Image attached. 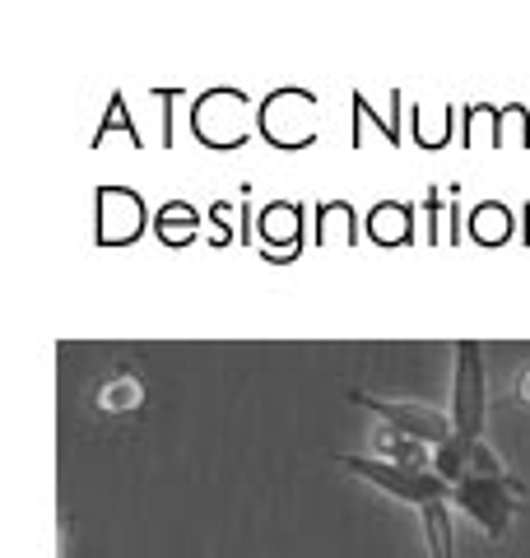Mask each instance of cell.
Masks as SVG:
<instances>
[{"label": "cell", "mask_w": 530, "mask_h": 558, "mask_svg": "<svg viewBox=\"0 0 530 558\" xmlns=\"http://www.w3.org/2000/svg\"><path fill=\"white\" fill-rule=\"evenodd\" d=\"M377 447H382V457L392 461V465H405V470H433V451L414 442V438H405V433L396 428H382L377 433Z\"/></svg>", "instance_id": "obj_9"}, {"label": "cell", "mask_w": 530, "mask_h": 558, "mask_svg": "<svg viewBox=\"0 0 530 558\" xmlns=\"http://www.w3.org/2000/svg\"><path fill=\"white\" fill-rule=\"evenodd\" d=\"M298 233H303V215H298L293 205L279 201L261 215V238L275 242V247H289V242H298Z\"/></svg>", "instance_id": "obj_10"}, {"label": "cell", "mask_w": 530, "mask_h": 558, "mask_svg": "<svg viewBox=\"0 0 530 558\" xmlns=\"http://www.w3.org/2000/svg\"><path fill=\"white\" fill-rule=\"evenodd\" d=\"M419 517H423V539H429V554H433V558H456L451 498H442V502H423Z\"/></svg>", "instance_id": "obj_8"}, {"label": "cell", "mask_w": 530, "mask_h": 558, "mask_svg": "<svg viewBox=\"0 0 530 558\" xmlns=\"http://www.w3.org/2000/svg\"><path fill=\"white\" fill-rule=\"evenodd\" d=\"M526 494H530V488H526L521 480H511V475H507V480H466V484L451 488V502H456V508H461L489 539H503Z\"/></svg>", "instance_id": "obj_1"}, {"label": "cell", "mask_w": 530, "mask_h": 558, "mask_svg": "<svg viewBox=\"0 0 530 558\" xmlns=\"http://www.w3.org/2000/svg\"><path fill=\"white\" fill-rule=\"evenodd\" d=\"M335 465L349 470V475H359L368 484H377L386 488V494H396L405 502H442V498H451V484L437 475V470H405V465H392V461H382V457H335Z\"/></svg>", "instance_id": "obj_4"}, {"label": "cell", "mask_w": 530, "mask_h": 558, "mask_svg": "<svg viewBox=\"0 0 530 558\" xmlns=\"http://www.w3.org/2000/svg\"><path fill=\"white\" fill-rule=\"evenodd\" d=\"M517 396L530 400V368H521V377H517Z\"/></svg>", "instance_id": "obj_13"}, {"label": "cell", "mask_w": 530, "mask_h": 558, "mask_svg": "<svg viewBox=\"0 0 530 558\" xmlns=\"http://www.w3.org/2000/svg\"><path fill=\"white\" fill-rule=\"evenodd\" d=\"M94 405H98V414L140 410V405H145V387H140V377H135L131 368H117V373L94 391Z\"/></svg>", "instance_id": "obj_7"}, {"label": "cell", "mask_w": 530, "mask_h": 558, "mask_svg": "<svg viewBox=\"0 0 530 558\" xmlns=\"http://www.w3.org/2000/svg\"><path fill=\"white\" fill-rule=\"evenodd\" d=\"M353 405H363V410H373L386 428H396L405 433V438H414L423 447H447L456 438V424L442 410L433 405H419V400H382V396H368V391H349Z\"/></svg>", "instance_id": "obj_5"}, {"label": "cell", "mask_w": 530, "mask_h": 558, "mask_svg": "<svg viewBox=\"0 0 530 558\" xmlns=\"http://www.w3.org/2000/svg\"><path fill=\"white\" fill-rule=\"evenodd\" d=\"M368 229H373V238L377 242H405L410 238V209L405 205H382V209H373V219H368Z\"/></svg>", "instance_id": "obj_11"}, {"label": "cell", "mask_w": 530, "mask_h": 558, "mask_svg": "<svg viewBox=\"0 0 530 558\" xmlns=\"http://www.w3.org/2000/svg\"><path fill=\"white\" fill-rule=\"evenodd\" d=\"M252 117L261 112L238 89H209L191 108V126H196V140L209 149H238L252 135Z\"/></svg>", "instance_id": "obj_3"}, {"label": "cell", "mask_w": 530, "mask_h": 558, "mask_svg": "<svg viewBox=\"0 0 530 558\" xmlns=\"http://www.w3.org/2000/svg\"><path fill=\"white\" fill-rule=\"evenodd\" d=\"M261 135L279 149H298L316 140V98L308 89H279L261 102Z\"/></svg>", "instance_id": "obj_6"}, {"label": "cell", "mask_w": 530, "mask_h": 558, "mask_svg": "<svg viewBox=\"0 0 530 558\" xmlns=\"http://www.w3.org/2000/svg\"><path fill=\"white\" fill-rule=\"evenodd\" d=\"M474 238L480 242H498V238H507V209L503 205H484L480 215H474Z\"/></svg>", "instance_id": "obj_12"}, {"label": "cell", "mask_w": 530, "mask_h": 558, "mask_svg": "<svg viewBox=\"0 0 530 558\" xmlns=\"http://www.w3.org/2000/svg\"><path fill=\"white\" fill-rule=\"evenodd\" d=\"M484 349L474 340L456 344V391H451V424H456V442H484V410H489V396H484Z\"/></svg>", "instance_id": "obj_2"}]
</instances>
